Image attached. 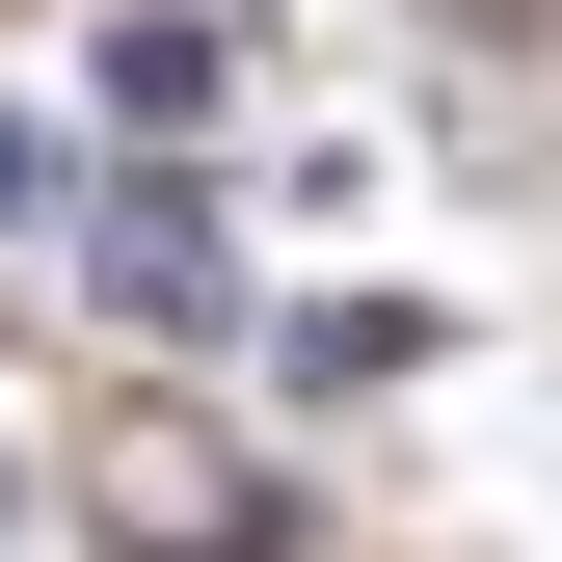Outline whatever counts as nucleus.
Masks as SVG:
<instances>
[{"label": "nucleus", "instance_id": "1", "mask_svg": "<svg viewBox=\"0 0 562 562\" xmlns=\"http://www.w3.org/2000/svg\"><path fill=\"white\" fill-rule=\"evenodd\" d=\"M81 509H108L134 562H268V509H241V456L188 429V402H108V429H81Z\"/></svg>", "mask_w": 562, "mask_h": 562}, {"label": "nucleus", "instance_id": "2", "mask_svg": "<svg viewBox=\"0 0 562 562\" xmlns=\"http://www.w3.org/2000/svg\"><path fill=\"white\" fill-rule=\"evenodd\" d=\"M81 295L108 322H215V188H161V161L81 188Z\"/></svg>", "mask_w": 562, "mask_h": 562}, {"label": "nucleus", "instance_id": "3", "mask_svg": "<svg viewBox=\"0 0 562 562\" xmlns=\"http://www.w3.org/2000/svg\"><path fill=\"white\" fill-rule=\"evenodd\" d=\"M268 375H295V402H402V375H429V322H402V295H295V322H268Z\"/></svg>", "mask_w": 562, "mask_h": 562}, {"label": "nucleus", "instance_id": "4", "mask_svg": "<svg viewBox=\"0 0 562 562\" xmlns=\"http://www.w3.org/2000/svg\"><path fill=\"white\" fill-rule=\"evenodd\" d=\"M0 215H54V134H27V108H0Z\"/></svg>", "mask_w": 562, "mask_h": 562}]
</instances>
